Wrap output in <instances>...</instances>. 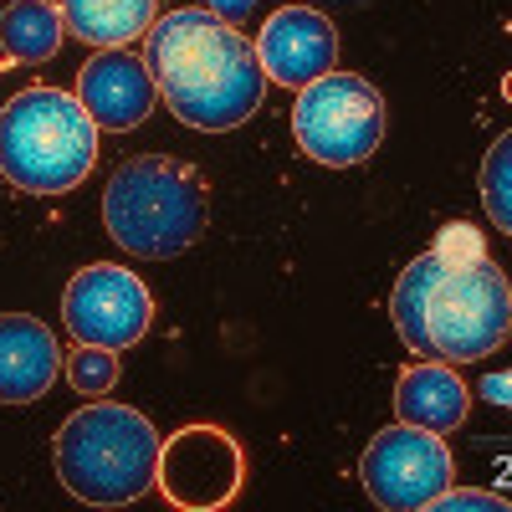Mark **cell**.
<instances>
[{
	"mask_svg": "<svg viewBox=\"0 0 512 512\" xmlns=\"http://www.w3.org/2000/svg\"><path fill=\"white\" fill-rule=\"evenodd\" d=\"M390 318L395 333L425 359L446 364L492 359L512 328V292L482 231L461 221L436 231L431 251H420L400 272L390 292Z\"/></svg>",
	"mask_w": 512,
	"mask_h": 512,
	"instance_id": "6da1fadb",
	"label": "cell"
},
{
	"mask_svg": "<svg viewBox=\"0 0 512 512\" xmlns=\"http://www.w3.org/2000/svg\"><path fill=\"white\" fill-rule=\"evenodd\" d=\"M144 67L164 108L200 134L241 128L267 98V72L246 31L205 6L154 16V26L144 31Z\"/></svg>",
	"mask_w": 512,
	"mask_h": 512,
	"instance_id": "7a4b0ae2",
	"label": "cell"
},
{
	"mask_svg": "<svg viewBox=\"0 0 512 512\" xmlns=\"http://www.w3.org/2000/svg\"><path fill=\"white\" fill-rule=\"evenodd\" d=\"M159 431L144 410L93 400L62 420L52 436L57 482L88 507H128L154 492L159 477Z\"/></svg>",
	"mask_w": 512,
	"mask_h": 512,
	"instance_id": "3957f363",
	"label": "cell"
},
{
	"mask_svg": "<svg viewBox=\"0 0 512 512\" xmlns=\"http://www.w3.org/2000/svg\"><path fill=\"white\" fill-rule=\"evenodd\" d=\"M210 195L200 169L169 154H139L113 169L103 190V226L108 236L139 256V262H169L205 236Z\"/></svg>",
	"mask_w": 512,
	"mask_h": 512,
	"instance_id": "277c9868",
	"label": "cell"
},
{
	"mask_svg": "<svg viewBox=\"0 0 512 512\" xmlns=\"http://www.w3.org/2000/svg\"><path fill=\"white\" fill-rule=\"evenodd\" d=\"M98 164V123L77 93L21 88L0 108V175L21 195H67Z\"/></svg>",
	"mask_w": 512,
	"mask_h": 512,
	"instance_id": "5b68a950",
	"label": "cell"
},
{
	"mask_svg": "<svg viewBox=\"0 0 512 512\" xmlns=\"http://www.w3.org/2000/svg\"><path fill=\"white\" fill-rule=\"evenodd\" d=\"M292 139L313 164L349 169L384 144V98L359 72H323L297 88Z\"/></svg>",
	"mask_w": 512,
	"mask_h": 512,
	"instance_id": "8992f818",
	"label": "cell"
},
{
	"mask_svg": "<svg viewBox=\"0 0 512 512\" xmlns=\"http://www.w3.org/2000/svg\"><path fill=\"white\" fill-rule=\"evenodd\" d=\"M451 472H456L451 446L410 420L384 425L359 461L364 492L384 512H425V502L451 487Z\"/></svg>",
	"mask_w": 512,
	"mask_h": 512,
	"instance_id": "52a82bcc",
	"label": "cell"
},
{
	"mask_svg": "<svg viewBox=\"0 0 512 512\" xmlns=\"http://www.w3.org/2000/svg\"><path fill=\"white\" fill-rule=\"evenodd\" d=\"M246 482V451L221 425H180L175 436L159 446V477L154 487L164 492L169 507L180 512H221L236 502Z\"/></svg>",
	"mask_w": 512,
	"mask_h": 512,
	"instance_id": "ba28073f",
	"label": "cell"
},
{
	"mask_svg": "<svg viewBox=\"0 0 512 512\" xmlns=\"http://www.w3.org/2000/svg\"><path fill=\"white\" fill-rule=\"evenodd\" d=\"M62 323L77 344L98 349H134L154 323V297L149 287L118 267V262H93L82 267L67 292H62Z\"/></svg>",
	"mask_w": 512,
	"mask_h": 512,
	"instance_id": "9c48e42d",
	"label": "cell"
},
{
	"mask_svg": "<svg viewBox=\"0 0 512 512\" xmlns=\"http://www.w3.org/2000/svg\"><path fill=\"white\" fill-rule=\"evenodd\" d=\"M256 62H262L267 82H282V88H303V82L333 72L338 57V31L323 11L313 6H282L267 16V26L256 31Z\"/></svg>",
	"mask_w": 512,
	"mask_h": 512,
	"instance_id": "30bf717a",
	"label": "cell"
},
{
	"mask_svg": "<svg viewBox=\"0 0 512 512\" xmlns=\"http://www.w3.org/2000/svg\"><path fill=\"white\" fill-rule=\"evenodd\" d=\"M77 103L88 108L98 128L128 134V128H139L154 113L159 88H154L144 57H134L128 47H98L77 72Z\"/></svg>",
	"mask_w": 512,
	"mask_h": 512,
	"instance_id": "8fae6325",
	"label": "cell"
},
{
	"mask_svg": "<svg viewBox=\"0 0 512 512\" xmlns=\"http://www.w3.org/2000/svg\"><path fill=\"white\" fill-rule=\"evenodd\" d=\"M62 374L52 328L31 313H0V405H36Z\"/></svg>",
	"mask_w": 512,
	"mask_h": 512,
	"instance_id": "7c38bea8",
	"label": "cell"
},
{
	"mask_svg": "<svg viewBox=\"0 0 512 512\" xmlns=\"http://www.w3.org/2000/svg\"><path fill=\"white\" fill-rule=\"evenodd\" d=\"M472 410V390H466V379L446 364V359H431V364H415L400 374L395 384V415L410 420V425H425V431H456Z\"/></svg>",
	"mask_w": 512,
	"mask_h": 512,
	"instance_id": "4fadbf2b",
	"label": "cell"
},
{
	"mask_svg": "<svg viewBox=\"0 0 512 512\" xmlns=\"http://www.w3.org/2000/svg\"><path fill=\"white\" fill-rule=\"evenodd\" d=\"M57 11L72 36L88 47H128L144 41V31L159 16V0H57Z\"/></svg>",
	"mask_w": 512,
	"mask_h": 512,
	"instance_id": "5bb4252c",
	"label": "cell"
},
{
	"mask_svg": "<svg viewBox=\"0 0 512 512\" xmlns=\"http://www.w3.org/2000/svg\"><path fill=\"white\" fill-rule=\"evenodd\" d=\"M67 21L57 0H11L0 11V52L11 62H52L62 52Z\"/></svg>",
	"mask_w": 512,
	"mask_h": 512,
	"instance_id": "9a60e30c",
	"label": "cell"
},
{
	"mask_svg": "<svg viewBox=\"0 0 512 512\" xmlns=\"http://www.w3.org/2000/svg\"><path fill=\"white\" fill-rule=\"evenodd\" d=\"M482 205H487L492 226L507 236L512 231V134H502L492 154L482 159Z\"/></svg>",
	"mask_w": 512,
	"mask_h": 512,
	"instance_id": "2e32d148",
	"label": "cell"
},
{
	"mask_svg": "<svg viewBox=\"0 0 512 512\" xmlns=\"http://www.w3.org/2000/svg\"><path fill=\"white\" fill-rule=\"evenodd\" d=\"M67 384L82 400H103L118 384V349H98V344H77V354L62 364Z\"/></svg>",
	"mask_w": 512,
	"mask_h": 512,
	"instance_id": "e0dca14e",
	"label": "cell"
},
{
	"mask_svg": "<svg viewBox=\"0 0 512 512\" xmlns=\"http://www.w3.org/2000/svg\"><path fill=\"white\" fill-rule=\"evenodd\" d=\"M431 512H456V507H477V512H507V497L502 492H482V487H446L425 502Z\"/></svg>",
	"mask_w": 512,
	"mask_h": 512,
	"instance_id": "ac0fdd59",
	"label": "cell"
},
{
	"mask_svg": "<svg viewBox=\"0 0 512 512\" xmlns=\"http://www.w3.org/2000/svg\"><path fill=\"white\" fill-rule=\"evenodd\" d=\"M251 6H256V0H205V11H216V16H221V21H231V26H236V21H246V11H251Z\"/></svg>",
	"mask_w": 512,
	"mask_h": 512,
	"instance_id": "d6986e66",
	"label": "cell"
},
{
	"mask_svg": "<svg viewBox=\"0 0 512 512\" xmlns=\"http://www.w3.org/2000/svg\"><path fill=\"white\" fill-rule=\"evenodd\" d=\"M482 395L497 400V405H507V374H487V379H482Z\"/></svg>",
	"mask_w": 512,
	"mask_h": 512,
	"instance_id": "ffe728a7",
	"label": "cell"
},
{
	"mask_svg": "<svg viewBox=\"0 0 512 512\" xmlns=\"http://www.w3.org/2000/svg\"><path fill=\"white\" fill-rule=\"evenodd\" d=\"M349 6H364V0H349Z\"/></svg>",
	"mask_w": 512,
	"mask_h": 512,
	"instance_id": "44dd1931",
	"label": "cell"
}]
</instances>
